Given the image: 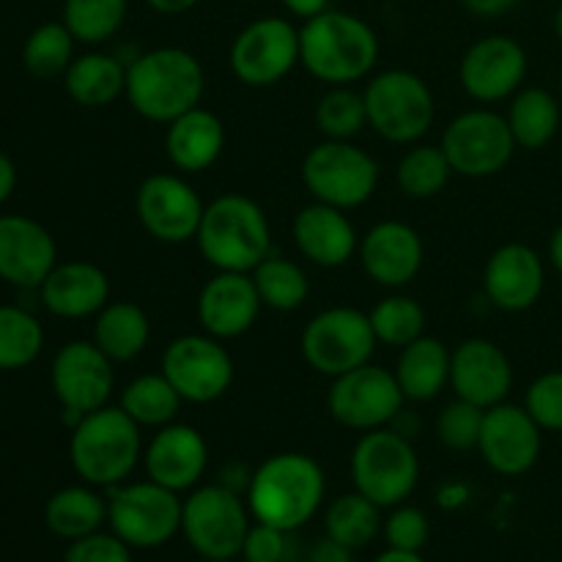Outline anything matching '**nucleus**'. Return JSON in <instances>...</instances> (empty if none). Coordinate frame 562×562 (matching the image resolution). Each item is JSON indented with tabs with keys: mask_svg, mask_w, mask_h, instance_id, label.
Returning <instances> with one entry per match:
<instances>
[{
	"mask_svg": "<svg viewBox=\"0 0 562 562\" xmlns=\"http://www.w3.org/2000/svg\"><path fill=\"white\" fill-rule=\"evenodd\" d=\"M206 91L201 60L184 47H157L126 64V93L132 110L154 124H165L198 108Z\"/></svg>",
	"mask_w": 562,
	"mask_h": 562,
	"instance_id": "obj_1",
	"label": "nucleus"
},
{
	"mask_svg": "<svg viewBox=\"0 0 562 562\" xmlns=\"http://www.w3.org/2000/svg\"><path fill=\"white\" fill-rule=\"evenodd\" d=\"M327 477L322 464L305 453L269 456L247 483L252 519L294 532L322 510Z\"/></svg>",
	"mask_w": 562,
	"mask_h": 562,
	"instance_id": "obj_2",
	"label": "nucleus"
},
{
	"mask_svg": "<svg viewBox=\"0 0 562 562\" xmlns=\"http://www.w3.org/2000/svg\"><path fill=\"white\" fill-rule=\"evenodd\" d=\"M379 60V36L362 16L327 9L300 27V64L327 86L366 80Z\"/></svg>",
	"mask_w": 562,
	"mask_h": 562,
	"instance_id": "obj_3",
	"label": "nucleus"
},
{
	"mask_svg": "<svg viewBox=\"0 0 562 562\" xmlns=\"http://www.w3.org/2000/svg\"><path fill=\"white\" fill-rule=\"evenodd\" d=\"M195 241L217 272H252L272 252V225L252 198L225 192L206 203Z\"/></svg>",
	"mask_w": 562,
	"mask_h": 562,
	"instance_id": "obj_4",
	"label": "nucleus"
},
{
	"mask_svg": "<svg viewBox=\"0 0 562 562\" xmlns=\"http://www.w3.org/2000/svg\"><path fill=\"white\" fill-rule=\"evenodd\" d=\"M69 459L88 486L126 483L143 459L140 426L121 406H102L71 426Z\"/></svg>",
	"mask_w": 562,
	"mask_h": 562,
	"instance_id": "obj_5",
	"label": "nucleus"
},
{
	"mask_svg": "<svg viewBox=\"0 0 562 562\" xmlns=\"http://www.w3.org/2000/svg\"><path fill=\"white\" fill-rule=\"evenodd\" d=\"M355 488L379 508H395L406 503L420 481V459L409 437L393 426L366 431L351 453Z\"/></svg>",
	"mask_w": 562,
	"mask_h": 562,
	"instance_id": "obj_6",
	"label": "nucleus"
},
{
	"mask_svg": "<svg viewBox=\"0 0 562 562\" xmlns=\"http://www.w3.org/2000/svg\"><path fill=\"white\" fill-rule=\"evenodd\" d=\"M379 162L351 140H322L302 159V184L313 201L327 206L351 209L366 206L379 187Z\"/></svg>",
	"mask_w": 562,
	"mask_h": 562,
	"instance_id": "obj_7",
	"label": "nucleus"
},
{
	"mask_svg": "<svg viewBox=\"0 0 562 562\" xmlns=\"http://www.w3.org/2000/svg\"><path fill=\"white\" fill-rule=\"evenodd\" d=\"M368 110V126L379 137L398 146L420 140L434 124L437 102L420 75L409 69H387L371 77L362 91Z\"/></svg>",
	"mask_w": 562,
	"mask_h": 562,
	"instance_id": "obj_8",
	"label": "nucleus"
},
{
	"mask_svg": "<svg viewBox=\"0 0 562 562\" xmlns=\"http://www.w3.org/2000/svg\"><path fill=\"white\" fill-rule=\"evenodd\" d=\"M250 516L239 492L214 483L192 488L181 503V532L203 560L239 558L250 532Z\"/></svg>",
	"mask_w": 562,
	"mask_h": 562,
	"instance_id": "obj_9",
	"label": "nucleus"
},
{
	"mask_svg": "<svg viewBox=\"0 0 562 562\" xmlns=\"http://www.w3.org/2000/svg\"><path fill=\"white\" fill-rule=\"evenodd\" d=\"M302 357L322 376H340L371 362L379 340L368 313L357 307H327L302 329Z\"/></svg>",
	"mask_w": 562,
	"mask_h": 562,
	"instance_id": "obj_10",
	"label": "nucleus"
},
{
	"mask_svg": "<svg viewBox=\"0 0 562 562\" xmlns=\"http://www.w3.org/2000/svg\"><path fill=\"white\" fill-rule=\"evenodd\" d=\"M179 494L154 481L108 488L110 530L132 549H157L181 532Z\"/></svg>",
	"mask_w": 562,
	"mask_h": 562,
	"instance_id": "obj_11",
	"label": "nucleus"
},
{
	"mask_svg": "<svg viewBox=\"0 0 562 562\" xmlns=\"http://www.w3.org/2000/svg\"><path fill=\"white\" fill-rule=\"evenodd\" d=\"M404 404L406 398L395 373L373 362L335 376L327 393L329 415L344 428L362 434L393 426L404 412Z\"/></svg>",
	"mask_w": 562,
	"mask_h": 562,
	"instance_id": "obj_12",
	"label": "nucleus"
},
{
	"mask_svg": "<svg viewBox=\"0 0 562 562\" xmlns=\"http://www.w3.org/2000/svg\"><path fill=\"white\" fill-rule=\"evenodd\" d=\"M159 371L168 376L184 404H212L223 398L236 376L234 357L223 340L209 333L179 335L162 351Z\"/></svg>",
	"mask_w": 562,
	"mask_h": 562,
	"instance_id": "obj_13",
	"label": "nucleus"
},
{
	"mask_svg": "<svg viewBox=\"0 0 562 562\" xmlns=\"http://www.w3.org/2000/svg\"><path fill=\"white\" fill-rule=\"evenodd\" d=\"M300 64V27L283 16H258L236 33L228 66L239 82L269 88L283 82Z\"/></svg>",
	"mask_w": 562,
	"mask_h": 562,
	"instance_id": "obj_14",
	"label": "nucleus"
},
{
	"mask_svg": "<svg viewBox=\"0 0 562 562\" xmlns=\"http://www.w3.org/2000/svg\"><path fill=\"white\" fill-rule=\"evenodd\" d=\"M115 362L93 340L60 346L49 371V384L69 426L110 404L115 387Z\"/></svg>",
	"mask_w": 562,
	"mask_h": 562,
	"instance_id": "obj_15",
	"label": "nucleus"
},
{
	"mask_svg": "<svg viewBox=\"0 0 562 562\" xmlns=\"http://www.w3.org/2000/svg\"><path fill=\"white\" fill-rule=\"evenodd\" d=\"M439 146L448 154L453 173L467 176V179H488V176L499 173L519 148L508 119L486 108L456 115L445 130Z\"/></svg>",
	"mask_w": 562,
	"mask_h": 562,
	"instance_id": "obj_16",
	"label": "nucleus"
},
{
	"mask_svg": "<svg viewBox=\"0 0 562 562\" xmlns=\"http://www.w3.org/2000/svg\"><path fill=\"white\" fill-rule=\"evenodd\" d=\"M206 203L195 187L176 173H154L140 181L135 212L148 236L165 245H184L198 236Z\"/></svg>",
	"mask_w": 562,
	"mask_h": 562,
	"instance_id": "obj_17",
	"label": "nucleus"
},
{
	"mask_svg": "<svg viewBox=\"0 0 562 562\" xmlns=\"http://www.w3.org/2000/svg\"><path fill=\"white\" fill-rule=\"evenodd\" d=\"M541 448L543 428L532 420L525 406L503 401L486 409L477 450L497 475L519 477L530 472L541 459Z\"/></svg>",
	"mask_w": 562,
	"mask_h": 562,
	"instance_id": "obj_18",
	"label": "nucleus"
},
{
	"mask_svg": "<svg viewBox=\"0 0 562 562\" xmlns=\"http://www.w3.org/2000/svg\"><path fill=\"white\" fill-rule=\"evenodd\" d=\"M527 66L525 47L516 38L494 33L467 49L459 64V80L475 102L494 104L525 88Z\"/></svg>",
	"mask_w": 562,
	"mask_h": 562,
	"instance_id": "obj_19",
	"label": "nucleus"
},
{
	"mask_svg": "<svg viewBox=\"0 0 562 562\" xmlns=\"http://www.w3.org/2000/svg\"><path fill=\"white\" fill-rule=\"evenodd\" d=\"M450 387L456 398L492 409L508 401L514 390V366L494 340L470 338L450 355Z\"/></svg>",
	"mask_w": 562,
	"mask_h": 562,
	"instance_id": "obj_20",
	"label": "nucleus"
},
{
	"mask_svg": "<svg viewBox=\"0 0 562 562\" xmlns=\"http://www.w3.org/2000/svg\"><path fill=\"white\" fill-rule=\"evenodd\" d=\"M488 302L505 313H525L538 305L547 289V267L538 250L521 241H508L488 256L483 269Z\"/></svg>",
	"mask_w": 562,
	"mask_h": 562,
	"instance_id": "obj_21",
	"label": "nucleus"
},
{
	"mask_svg": "<svg viewBox=\"0 0 562 562\" xmlns=\"http://www.w3.org/2000/svg\"><path fill=\"white\" fill-rule=\"evenodd\" d=\"M362 272L384 289H404L420 274L426 247L420 234L401 220L376 223L357 247Z\"/></svg>",
	"mask_w": 562,
	"mask_h": 562,
	"instance_id": "obj_22",
	"label": "nucleus"
},
{
	"mask_svg": "<svg viewBox=\"0 0 562 562\" xmlns=\"http://www.w3.org/2000/svg\"><path fill=\"white\" fill-rule=\"evenodd\" d=\"M143 467L148 481L170 492H192L209 467V445L198 428L187 423H168L157 428L151 442L143 448Z\"/></svg>",
	"mask_w": 562,
	"mask_h": 562,
	"instance_id": "obj_23",
	"label": "nucleus"
},
{
	"mask_svg": "<svg viewBox=\"0 0 562 562\" xmlns=\"http://www.w3.org/2000/svg\"><path fill=\"white\" fill-rule=\"evenodd\" d=\"M58 263V247L42 223L22 214H0V280L38 291Z\"/></svg>",
	"mask_w": 562,
	"mask_h": 562,
	"instance_id": "obj_24",
	"label": "nucleus"
},
{
	"mask_svg": "<svg viewBox=\"0 0 562 562\" xmlns=\"http://www.w3.org/2000/svg\"><path fill=\"white\" fill-rule=\"evenodd\" d=\"M261 307L250 272H217L198 294V322L212 338L234 340L256 327Z\"/></svg>",
	"mask_w": 562,
	"mask_h": 562,
	"instance_id": "obj_25",
	"label": "nucleus"
},
{
	"mask_svg": "<svg viewBox=\"0 0 562 562\" xmlns=\"http://www.w3.org/2000/svg\"><path fill=\"white\" fill-rule=\"evenodd\" d=\"M291 236H294L296 250L322 269L344 267L360 247V236H357L349 214L344 209L318 201L296 212L294 223H291Z\"/></svg>",
	"mask_w": 562,
	"mask_h": 562,
	"instance_id": "obj_26",
	"label": "nucleus"
},
{
	"mask_svg": "<svg viewBox=\"0 0 562 562\" xmlns=\"http://www.w3.org/2000/svg\"><path fill=\"white\" fill-rule=\"evenodd\" d=\"M42 305L58 318L97 316L110 302V278L91 261L55 263L38 285Z\"/></svg>",
	"mask_w": 562,
	"mask_h": 562,
	"instance_id": "obj_27",
	"label": "nucleus"
},
{
	"mask_svg": "<svg viewBox=\"0 0 562 562\" xmlns=\"http://www.w3.org/2000/svg\"><path fill=\"white\" fill-rule=\"evenodd\" d=\"M225 148V126L217 113L192 108L173 119L165 130V157L181 173H203L220 159Z\"/></svg>",
	"mask_w": 562,
	"mask_h": 562,
	"instance_id": "obj_28",
	"label": "nucleus"
},
{
	"mask_svg": "<svg viewBox=\"0 0 562 562\" xmlns=\"http://www.w3.org/2000/svg\"><path fill=\"white\" fill-rule=\"evenodd\" d=\"M450 355L453 351L442 340L428 338V335L404 346L393 368L404 398L415 404L437 398L450 384Z\"/></svg>",
	"mask_w": 562,
	"mask_h": 562,
	"instance_id": "obj_29",
	"label": "nucleus"
},
{
	"mask_svg": "<svg viewBox=\"0 0 562 562\" xmlns=\"http://www.w3.org/2000/svg\"><path fill=\"white\" fill-rule=\"evenodd\" d=\"M64 86L80 108H108L126 93V60L113 53L77 55L66 69Z\"/></svg>",
	"mask_w": 562,
	"mask_h": 562,
	"instance_id": "obj_30",
	"label": "nucleus"
},
{
	"mask_svg": "<svg viewBox=\"0 0 562 562\" xmlns=\"http://www.w3.org/2000/svg\"><path fill=\"white\" fill-rule=\"evenodd\" d=\"M151 340V318L137 302H108L97 313L93 344L113 362H132Z\"/></svg>",
	"mask_w": 562,
	"mask_h": 562,
	"instance_id": "obj_31",
	"label": "nucleus"
},
{
	"mask_svg": "<svg viewBox=\"0 0 562 562\" xmlns=\"http://www.w3.org/2000/svg\"><path fill=\"white\" fill-rule=\"evenodd\" d=\"M505 119H508L510 132H514L516 146L527 148V151H538V148H547L558 135L562 102L547 88H519L510 97Z\"/></svg>",
	"mask_w": 562,
	"mask_h": 562,
	"instance_id": "obj_32",
	"label": "nucleus"
},
{
	"mask_svg": "<svg viewBox=\"0 0 562 562\" xmlns=\"http://www.w3.org/2000/svg\"><path fill=\"white\" fill-rule=\"evenodd\" d=\"M44 521L58 538L77 541V538L99 532V527L108 521V499L88 486L60 488L49 497Z\"/></svg>",
	"mask_w": 562,
	"mask_h": 562,
	"instance_id": "obj_33",
	"label": "nucleus"
},
{
	"mask_svg": "<svg viewBox=\"0 0 562 562\" xmlns=\"http://www.w3.org/2000/svg\"><path fill=\"white\" fill-rule=\"evenodd\" d=\"M181 404L184 401H181V395L176 393V387L162 371L135 376L121 390L119 398L121 409L140 428H162L168 423H176Z\"/></svg>",
	"mask_w": 562,
	"mask_h": 562,
	"instance_id": "obj_34",
	"label": "nucleus"
},
{
	"mask_svg": "<svg viewBox=\"0 0 562 562\" xmlns=\"http://www.w3.org/2000/svg\"><path fill=\"white\" fill-rule=\"evenodd\" d=\"M382 508L355 488L351 494H340L327 505L324 530L333 541L344 543L351 552L368 547L382 532Z\"/></svg>",
	"mask_w": 562,
	"mask_h": 562,
	"instance_id": "obj_35",
	"label": "nucleus"
},
{
	"mask_svg": "<svg viewBox=\"0 0 562 562\" xmlns=\"http://www.w3.org/2000/svg\"><path fill=\"white\" fill-rule=\"evenodd\" d=\"M250 274L263 307L269 311L294 313L305 305L307 294H311V280H307L305 269L278 252H269Z\"/></svg>",
	"mask_w": 562,
	"mask_h": 562,
	"instance_id": "obj_36",
	"label": "nucleus"
},
{
	"mask_svg": "<svg viewBox=\"0 0 562 562\" xmlns=\"http://www.w3.org/2000/svg\"><path fill=\"white\" fill-rule=\"evenodd\" d=\"M450 176H453V165H450L448 154L442 151V146H428V143H412V148L395 168V181H398L401 192L415 201H428V198L439 195L448 187Z\"/></svg>",
	"mask_w": 562,
	"mask_h": 562,
	"instance_id": "obj_37",
	"label": "nucleus"
},
{
	"mask_svg": "<svg viewBox=\"0 0 562 562\" xmlns=\"http://www.w3.org/2000/svg\"><path fill=\"white\" fill-rule=\"evenodd\" d=\"M75 42L69 27L60 22H44L33 27L31 36L22 44V64L38 80H53L64 77L66 69L75 60Z\"/></svg>",
	"mask_w": 562,
	"mask_h": 562,
	"instance_id": "obj_38",
	"label": "nucleus"
},
{
	"mask_svg": "<svg viewBox=\"0 0 562 562\" xmlns=\"http://www.w3.org/2000/svg\"><path fill=\"white\" fill-rule=\"evenodd\" d=\"M44 349V329L31 311L0 305V371H20Z\"/></svg>",
	"mask_w": 562,
	"mask_h": 562,
	"instance_id": "obj_39",
	"label": "nucleus"
},
{
	"mask_svg": "<svg viewBox=\"0 0 562 562\" xmlns=\"http://www.w3.org/2000/svg\"><path fill=\"white\" fill-rule=\"evenodd\" d=\"M130 0H64V25L77 42L97 47L124 27Z\"/></svg>",
	"mask_w": 562,
	"mask_h": 562,
	"instance_id": "obj_40",
	"label": "nucleus"
},
{
	"mask_svg": "<svg viewBox=\"0 0 562 562\" xmlns=\"http://www.w3.org/2000/svg\"><path fill=\"white\" fill-rule=\"evenodd\" d=\"M371 318L373 335L379 344L393 346V349H404L412 340L426 335V311L415 296L406 294H390L373 305L368 313Z\"/></svg>",
	"mask_w": 562,
	"mask_h": 562,
	"instance_id": "obj_41",
	"label": "nucleus"
},
{
	"mask_svg": "<svg viewBox=\"0 0 562 562\" xmlns=\"http://www.w3.org/2000/svg\"><path fill=\"white\" fill-rule=\"evenodd\" d=\"M313 119L324 140H355L368 126L366 97L351 86H329L318 99Z\"/></svg>",
	"mask_w": 562,
	"mask_h": 562,
	"instance_id": "obj_42",
	"label": "nucleus"
},
{
	"mask_svg": "<svg viewBox=\"0 0 562 562\" xmlns=\"http://www.w3.org/2000/svg\"><path fill=\"white\" fill-rule=\"evenodd\" d=\"M486 409L470 404V401H450L442 412H439L437 420V434L439 442L448 450L456 453H467V450H475L481 442V428Z\"/></svg>",
	"mask_w": 562,
	"mask_h": 562,
	"instance_id": "obj_43",
	"label": "nucleus"
},
{
	"mask_svg": "<svg viewBox=\"0 0 562 562\" xmlns=\"http://www.w3.org/2000/svg\"><path fill=\"white\" fill-rule=\"evenodd\" d=\"M525 409L549 434H562V371H547L527 387Z\"/></svg>",
	"mask_w": 562,
	"mask_h": 562,
	"instance_id": "obj_44",
	"label": "nucleus"
},
{
	"mask_svg": "<svg viewBox=\"0 0 562 562\" xmlns=\"http://www.w3.org/2000/svg\"><path fill=\"white\" fill-rule=\"evenodd\" d=\"M382 532L390 549L420 552L428 543V536H431V525H428V516L420 508L401 503L390 510V516L382 525Z\"/></svg>",
	"mask_w": 562,
	"mask_h": 562,
	"instance_id": "obj_45",
	"label": "nucleus"
},
{
	"mask_svg": "<svg viewBox=\"0 0 562 562\" xmlns=\"http://www.w3.org/2000/svg\"><path fill=\"white\" fill-rule=\"evenodd\" d=\"M245 562H289L291 560V532L278 530L272 525L256 521L241 547Z\"/></svg>",
	"mask_w": 562,
	"mask_h": 562,
	"instance_id": "obj_46",
	"label": "nucleus"
},
{
	"mask_svg": "<svg viewBox=\"0 0 562 562\" xmlns=\"http://www.w3.org/2000/svg\"><path fill=\"white\" fill-rule=\"evenodd\" d=\"M64 562H132V547L121 541L113 530L91 532L71 541Z\"/></svg>",
	"mask_w": 562,
	"mask_h": 562,
	"instance_id": "obj_47",
	"label": "nucleus"
},
{
	"mask_svg": "<svg viewBox=\"0 0 562 562\" xmlns=\"http://www.w3.org/2000/svg\"><path fill=\"white\" fill-rule=\"evenodd\" d=\"M307 562H355L351 549L344 543L333 541L329 536L318 538L311 549H307Z\"/></svg>",
	"mask_w": 562,
	"mask_h": 562,
	"instance_id": "obj_48",
	"label": "nucleus"
},
{
	"mask_svg": "<svg viewBox=\"0 0 562 562\" xmlns=\"http://www.w3.org/2000/svg\"><path fill=\"white\" fill-rule=\"evenodd\" d=\"M464 9L475 16H486V20H494V16L508 14L510 9L519 5V0H461Z\"/></svg>",
	"mask_w": 562,
	"mask_h": 562,
	"instance_id": "obj_49",
	"label": "nucleus"
},
{
	"mask_svg": "<svg viewBox=\"0 0 562 562\" xmlns=\"http://www.w3.org/2000/svg\"><path fill=\"white\" fill-rule=\"evenodd\" d=\"M467 499H470V486H467V483H459V481L442 483L437 492V503L442 505L445 510L464 508Z\"/></svg>",
	"mask_w": 562,
	"mask_h": 562,
	"instance_id": "obj_50",
	"label": "nucleus"
},
{
	"mask_svg": "<svg viewBox=\"0 0 562 562\" xmlns=\"http://www.w3.org/2000/svg\"><path fill=\"white\" fill-rule=\"evenodd\" d=\"M283 5L289 14L300 16V20H311V16L329 9V0H283Z\"/></svg>",
	"mask_w": 562,
	"mask_h": 562,
	"instance_id": "obj_51",
	"label": "nucleus"
},
{
	"mask_svg": "<svg viewBox=\"0 0 562 562\" xmlns=\"http://www.w3.org/2000/svg\"><path fill=\"white\" fill-rule=\"evenodd\" d=\"M16 187V168L14 162L9 159V154L0 151V206H3L5 201L11 198V192H14Z\"/></svg>",
	"mask_w": 562,
	"mask_h": 562,
	"instance_id": "obj_52",
	"label": "nucleus"
},
{
	"mask_svg": "<svg viewBox=\"0 0 562 562\" xmlns=\"http://www.w3.org/2000/svg\"><path fill=\"white\" fill-rule=\"evenodd\" d=\"M148 5H151L157 14H165V16H176V14H184V11L195 9L201 0H146Z\"/></svg>",
	"mask_w": 562,
	"mask_h": 562,
	"instance_id": "obj_53",
	"label": "nucleus"
},
{
	"mask_svg": "<svg viewBox=\"0 0 562 562\" xmlns=\"http://www.w3.org/2000/svg\"><path fill=\"white\" fill-rule=\"evenodd\" d=\"M549 263H552L554 272L562 278V225L552 231V236H549Z\"/></svg>",
	"mask_w": 562,
	"mask_h": 562,
	"instance_id": "obj_54",
	"label": "nucleus"
},
{
	"mask_svg": "<svg viewBox=\"0 0 562 562\" xmlns=\"http://www.w3.org/2000/svg\"><path fill=\"white\" fill-rule=\"evenodd\" d=\"M373 562H426L420 558V552H401V549H387L384 554H379Z\"/></svg>",
	"mask_w": 562,
	"mask_h": 562,
	"instance_id": "obj_55",
	"label": "nucleus"
},
{
	"mask_svg": "<svg viewBox=\"0 0 562 562\" xmlns=\"http://www.w3.org/2000/svg\"><path fill=\"white\" fill-rule=\"evenodd\" d=\"M554 36H558V42L562 44V3L558 5V11H554Z\"/></svg>",
	"mask_w": 562,
	"mask_h": 562,
	"instance_id": "obj_56",
	"label": "nucleus"
},
{
	"mask_svg": "<svg viewBox=\"0 0 562 562\" xmlns=\"http://www.w3.org/2000/svg\"><path fill=\"white\" fill-rule=\"evenodd\" d=\"M203 562H239V560H236V558H228V560H203ZM241 562H245V560H241Z\"/></svg>",
	"mask_w": 562,
	"mask_h": 562,
	"instance_id": "obj_57",
	"label": "nucleus"
},
{
	"mask_svg": "<svg viewBox=\"0 0 562 562\" xmlns=\"http://www.w3.org/2000/svg\"><path fill=\"white\" fill-rule=\"evenodd\" d=\"M560 102H562V77H560Z\"/></svg>",
	"mask_w": 562,
	"mask_h": 562,
	"instance_id": "obj_58",
	"label": "nucleus"
},
{
	"mask_svg": "<svg viewBox=\"0 0 562 562\" xmlns=\"http://www.w3.org/2000/svg\"><path fill=\"white\" fill-rule=\"evenodd\" d=\"M47 3H64V0H47Z\"/></svg>",
	"mask_w": 562,
	"mask_h": 562,
	"instance_id": "obj_59",
	"label": "nucleus"
}]
</instances>
